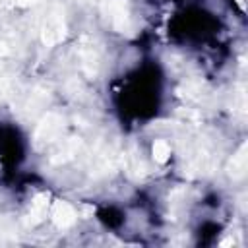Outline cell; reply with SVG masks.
<instances>
[{
    "mask_svg": "<svg viewBox=\"0 0 248 248\" xmlns=\"http://www.w3.org/2000/svg\"><path fill=\"white\" fill-rule=\"evenodd\" d=\"M169 153H170V147H169L165 141H157V143L153 145V155H155L157 161H165V159L169 157Z\"/></svg>",
    "mask_w": 248,
    "mask_h": 248,
    "instance_id": "8992f818",
    "label": "cell"
},
{
    "mask_svg": "<svg viewBox=\"0 0 248 248\" xmlns=\"http://www.w3.org/2000/svg\"><path fill=\"white\" fill-rule=\"evenodd\" d=\"M62 124H64V122H62V118H60L58 114H48V116L43 120V124L39 126L37 134H35L37 143L54 140V138L58 136V132L62 130Z\"/></svg>",
    "mask_w": 248,
    "mask_h": 248,
    "instance_id": "3957f363",
    "label": "cell"
},
{
    "mask_svg": "<svg viewBox=\"0 0 248 248\" xmlns=\"http://www.w3.org/2000/svg\"><path fill=\"white\" fill-rule=\"evenodd\" d=\"M52 217H54V221H56L60 227H66V225H70V223L74 221L76 213H74V209H72L68 203H64V202H58V203L54 205Z\"/></svg>",
    "mask_w": 248,
    "mask_h": 248,
    "instance_id": "277c9868",
    "label": "cell"
},
{
    "mask_svg": "<svg viewBox=\"0 0 248 248\" xmlns=\"http://www.w3.org/2000/svg\"><path fill=\"white\" fill-rule=\"evenodd\" d=\"M64 37V19H62V12L58 8H52L48 12V16L45 17V25H43V41L46 45H54Z\"/></svg>",
    "mask_w": 248,
    "mask_h": 248,
    "instance_id": "6da1fadb",
    "label": "cell"
},
{
    "mask_svg": "<svg viewBox=\"0 0 248 248\" xmlns=\"http://www.w3.org/2000/svg\"><path fill=\"white\" fill-rule=\"evenodd\" d=\"M244 170H246V155H244V147H242L231 161V174L232 176H242Z\"/></svg>",
    "mask_w": 248,
    "mask_h": 248,
    "instance_id": "5b68a950",
    "label": "cell"
},
{
    "mask_svg": "<svg viewBox=\"0 0 248 248\" xmlns=\"http://www.w3.org/2000/svg\"><path fill=\"white\" fill-rule=\"evenodd\" d=\"M103 10H105V14H107L108 23H110L116 31L128 29V23H130L128 10H126V6H124L120 0H108V2L103 6Z\"/></svg>",
    "mask_w": 248,
    "mask_h": 248,
    "instance_id": "7a4b0ae2",
    "label": "cell"
},
{
    "mask_svg": "<svg viewBox=\"0 0 248 248\" xmlns=\"http://www.w3.org/2000/svg\"><path fill=\"white\" fill-rule=\"evenodd\" d=\"M19 4H33V2H37V0H17Z\"/></svg>",
    "mask_w": 248,
    "mask_h": 248,
    "instance_id": "52a82bcc",
    "label": "cell"
}]
</instances>
